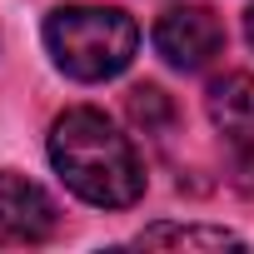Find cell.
I'll return each instance as SVG.
<instances>
[{
  "instance_id": "1",
  "label": "cell",
  "mask_w": 254,
  "mask_h": 254,
  "mask_svg": "<svg viewBox=\"0 0 254 254\" xmlns=\"http://www.w3.org/2000/svg\"><path fill=\"white\" fill-rule=\"evenodd\" d=\"M50 165L65 190L95 209H130L145 194V165L130 135L95 105H75L50 125Z\"/></svg>"
},
{
  "instance_id": "2",
  "label": "cell",
  "mask_w": 254,
  "mask_h": 254,
  "mask_svg": "<svg viewBox=\"0 0 254 254\" xmlns=\"http://www.w3.org/2000/svg\"><path fill=\"white\" fill-rule=\"evenodd\" d=\"M45 50L60 75L100 85L130 70L140 50V25L120 5H55L45 15Z\"/></svg>"
},
{
  "instance_id": "3",
  "label": "cell",
  "mask_w": 254,
  "mask_h": 254,
  "mask_svg": "<svg viewBox=\"0 0 254 254\" xmlns=\"http://www.w3.org/2000/svg\"><path fill=\"white\" fill-rule=\"evenodd\" d=\"M155 50L170 70L194 75L224 50V25L209 5H175L155 20Z\"/></svg>"
},
{
  "instance_id": "4",
  "label": "cell",
  "mask_w": 254,
  "mask_h": 254,
  "mask_svg": "<svg viewBox=\"0 0 254 254\" xmlns=\"http://www.w3.org/2000/svg\"><path fill=\"white\" fill-rule=\"evenodd\" d=\"M55 229H60L55 199L35 180H25L15 170H0V249L45 244V239H55Z\"/></svg>"
},
{
  "instance_id": "5",
  "label": "cell",
  "mask_w": 254,
  "mask_h": 254,
  "mask_svg": "<svg viewBox=\"0 0 254 254\" xmlns=\"http://www.w3.org/2000/svg\"><path fill=\"white\" fill-rule=\"evenodd\" d=\"M204 110L214 120V130L229 135V140H249L254 135V75L244 70H229L209 85L204 95Z\"/></svg>"
},
{
  "instance_id": "6",
  "label": "cell",
  "mask_w": 254,
  "mask_h": 254,
  "mask_svg": "<svg viewBox=\"0 0 254 254\" xmlns=\"http://www.w3.org/2000/svg\"><path fill=\"white\" fill-rule=\"evenodd\" d=\"M140 249H244V239L234 229H214V224H150L135 234Z\"/></svg>"
},
{
  "instance_id": "7",
  "label": "cell",
  "mask_w": 254,
  "mask_h": 254,
  "mask_svg": "<svg viewBox=\"0 0 254 254\" xmlns=\"http://www.w3.org/2000/svg\"><path fill=\"white\" fill-rule=\"evenodd\" d=\"M130 120L145 125V130H165L170 125V100L160 85H135L130 90Z\"/></svg>"
},
{
  "instance_id": "8",
  "label": "cell",
  "mask_w": 254,
  "mask_h": 254,
  "mask_svg": "<svg viewBox=\"0 0 254 254\" xmlns=\"http://www.w3.org/2000/svg\"><path fill=\"white\" fill-rule=\"evenodd\" d=\"M244 40L254 45V5H249V15H244Z\"/></svg>"
}]
</instances>
